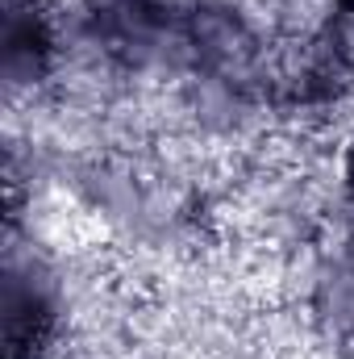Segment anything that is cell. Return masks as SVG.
<instances>
[{
    "label": "cell",
    "mask_w": 354,
    "mask_h": 359,
    "mask_svg": "<svg viewBox=\"0 0 354 359\" xmlns=\"http://www.w3.org/2000/svg\"><path fill=\"white\" fill-rule=\"evenodd\" d=\"M4 339H8V359H38L46 351L59 318V297H55V276L42 268L34 255L21 259L8 251V271H4Z\"/></svg>",
    "instance_id": "1"
},
{
    "label": "cell",
    "mask_w": 354,
    "mask_h": 359,
    "mask_svg": "<svg viewBox=\"0 0 354 359\" xmlns=\"http://www.w3.org/2000/svg\"><path fill=\"white\" fill-rule=\"evenodd\" d=\"M55 59V25L42 0H4V76L38 84Z\"/></svg>",
    "instance_id": "2"
},
{
    "label": "cell",
    "mask_w": 354,
    "mask_h": 359,
    "mask_svg": "<svg viewBox=\"0 0 354 359\" xmlns=\"http://www.w3.org/2000/svg\"><path fill=\"white\" fill-rule=\"evenodd\" d=\"M325 280H330V318L354 339V247L330 268Z\"/></svg>",
    "instance_id": "3"
},
{
    "label": "cell",
    "mask_w": 354,
    "mask_h": 359,
    "mask_svg": "<svg viewBox=\"0 0 354 359\" xmlns=\"http://www.w3.org/2000/svg\"><path fill=\"white\" fill-rule=\"evenodd\" d=\"M334 4L342 8V17H346V21H351V25H354V0H334Z\"/></svg>",
    "instance_id": "4"
}]
</instances>
